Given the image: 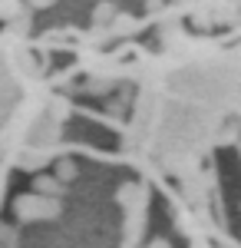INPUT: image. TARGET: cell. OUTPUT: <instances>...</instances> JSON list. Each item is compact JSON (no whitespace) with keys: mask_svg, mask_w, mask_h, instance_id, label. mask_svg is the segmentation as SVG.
<instances>
[{"mask_svg":"<svg viewBox=\"0 0 241 248\" xmlns=\"http://www.w3.org/2000/svg\"><path fill=\"white\" fill-rule=\"evenodd\" d=\"M56 175H60L63 182H73L76 179V162L73 159H60V162H56Z\"/></svg>","mask_w":241,"mask_h":248,"instance_id":"cell-5","label":"cell"},{"mask_svg":"<svg viewBox=\"0 0 241 248\" xmlns=\"http://www.w3.org/2000/svg\"><path fill=\"white\" fill-rule=\"evenodd\" d=\"M33 189L43 192V195H53V199H60V195L66 192V182H63L60 175H37V179H33Z\"/></svg>","mask_w":241,"mask_h":248,"instance_id":"cell-2","label":"cell"},{"mask_svg":"<svg viewBox=\"0 0 241 248\" xmlns=\"http://www.w3.org/2000/svg\"><path fill=\"white\" fill-rule=\"evenodd\" d=\"M56 0H30V7H33V10H46V7H53Z\"/></svg>","mask_w":241,"mask_h":248,"instance_id":"cell-6","label":"cell"},{"mask_svg":"<svg viewBox=\"0 0 241 248\" xmlns=\"http://www.w3.org/2000/svg\"><path fill=\"white\" fill-rule=\"evenodd\" d=\"M146 248H172V245H168V238H152Z\"/></svg>","mask_w":241,"mask_h":248,"instance_id":"cell-7","label":"cell"},{"mask_svg":"<svg viewBox=\"0 0 241 248\" xmlns=\"http://www.w3.org/2000/svg\"><path fill=\"white\" fill-rule=\"evenodd\" d=\"M60 199L53 195H43V192H27V195H17L14 199V215L20 222H43V218H56L60 215Z\"/></svg>","mask_w":241,"mask_h":248,"instance_id":"cell-1","label":"cell"},{"mask_svg":"<svg viewBox=\"0 0 241 248\" xmlns=\"http://www.w3.org/2000/svg\"><path fill=\"white\" fill-rule=\"evenodd\" d=\"M0 248H3V245H0Z\"/></svg>","mask_w":241,"mask_h":248,"instance_id":"cell-8","label":"cell"},{"mask_svg":"<svg viewBox=\"0 0 241 248\" xmlns=\"http://www.w3.org/2000/svg\"><path fill=\"white\" fill-rule=\"evenodd\" d=\"M23 14V0H0V20H17Z\"/></svg>","mask_w":241,"mask_h":248,"instance_id":"cell-4","label":"cell"},{"mask_svg":"<svg viewBox=\"0 0 241 248\" xmlns=\"http://www.w3.org/2000/svg\"><path fill=\"white\" fill-rule=\"evenodd\" d=\"M116 17H119V14H116V3H112V0L96 3V10H93V23H96V27H109Z\"/></svg>","mask_w":241,"mask_h":248,"instance_id":"cell-3","label":"cell"}]
</instances>
